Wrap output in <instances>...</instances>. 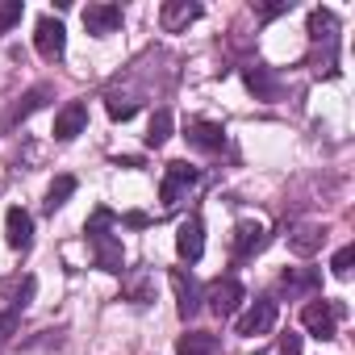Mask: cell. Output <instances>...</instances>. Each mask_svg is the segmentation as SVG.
Masks as SVG:
<instances>
[{
	"label": "cell",
	"instance_id": "9c48e42d",
	"mask_svg": "<svg viewBox=\"0 0 355 355\" xmlns=\"http://www.w3.org/2000/svg\"><path fill=\"white\" fill-rule=\"evenodd\" d=\"M243 84L255 101H276L280 96V76L268 67V63H247L243 67Z\"/></svg>",
	"mask_w": 355,
	"mask_h": 355
},
{
	"label": "cell",
	"instance_id": "e0dca14e",
	"mask_svg": "<svg viewBox=\"0 0 355 355\" xmlns=\"http://www.w3.org/2000/svg\"><path fill=\"white\" fill-rule=\"evenodd\" d=\"M322 243H326V230L322 226H313V222H305V226H297L293 234H288V251H297V255H313V251H322Z\"/></svg>",
	"mask_w": 355,
	"mask_h": 355
},
{
	"label": "cell",
	"instance_id": "7c38bea8",
	"mask_svg": "<svg viewBox=\"0 0 355 355\" xmlns=\"http://www.w3.org/2000/svg\"><path fill=\"white\" fill-rule=\"evenodd\" d=\"M171 288H175V309H180V318L189 322V318L201 309V284L193 280V272L175 268V272H171Z\"/></svg>",
	"mask_w": 355,
	"mask_h": 355
},
{
	"label": "cell",
	"instance_id": "f1b7e54d",
	"mask_svg": "<svg viewBox=\"0 0 355 355\" xmlns=\"http://www.w3.org/2000/svg\"><path fill=\"white\" fill-rule=\"evenodd\" d=\"M121 226H134V230H142V226H150V218L134 209V214H125V218H121Z\"/></svg>",
	"mask_w": 355,
	"mask_h": 355
},
{
	"label": "cell",
	"instance_id": "7402d4cb",
	"mask_svg": "<svg viewBox=\"0 0 355 355\" xmlns=\"http://www.w3.org/2000/svg\"><path fill=\"white\" fill-rule=\"evenodd\" d=\"M318 284H322V276H318L313 268H305V272H284V276H280V288H284L288 297H293V293H313Z\"/></svg>",
	"mask_w": 355,
	"mask_h": 355
},
{
	"label": "cell",
	"instance_id": "484cf974",
	"mask_svg": "<svg viewBox=\"0 0 355 355\" xmlns=\"http://www.w3.org/2000/svg\"><path fill=\"white\" fill-rule=\"evenodd\" d=\"M13 334H17V309H5V313H0V351L9 347Z\"/></svg>",
	"mask_w": 355,
	"mask_h": 355
},
{
	"label": "cell",
	"instance_id": "7a4b0ae2",
	"mask_svg": "<svg viewBox=\"0 0 355 355\" xmlns=\"http://www.w3.org/2000/svg\"><path fill=\"white\" fill-rule=\"evenodd\" d=\"M347 313V305L343 301H309L305 309H301V326L313 334V338H334L338 334V318Z\"/></svg>",
	"mask_w": 355,
	"mask_h": 355
},
{
	"label": "cell",
	"instance_id": "8fae6325",
	"mask_svg": "<svg viewBox=\"0 0 355 355\" xmlns=\"http://www.w3.org/2000/svg\"><path fill=\"white\" fill-rule=\"evenodd\" d=\"M184 138H189V146L193 150H205V155H218L222 146H226V130H222V121H189V130H184Z\"/></svg>",
	"mask_w": 355,
	"mask_h": 355
},
{
	"label": "cell",
	"instance_id": "f546056e",
	"mask_svg": "<svg viewBox=\"0 0 355 355\" xmlns=\"http://www.w3.org/2000/svg\"><path fill=\"white\" fill-rule=\"evenodd\" d=\"M130 297H134L138 305H146V301H150V297H146V280H134V284H130Z\"/></svg>",
	"mask_w": 355,
	"mask_h": 355
},
{
	"label": "cell",
	"instance_id": "277c9868",
	"mask_svg": "<svg viewBox=\"0 0 355 355\" xmlns=\"http://www.w3.org/2000/svg\"><path fill=\"white\" fill-rule=\"evenodd\" d=\"M201 301H209V309H214L218 318H234V313H239V305L247 301V288H243V280H239V276H222V280H214V284H209V293H205Z\"/></svg>",
	"mask_w": 355,
	"mask_h": 355
},
{
	"label": "cell",
	"instance_id": "44dd1931",
	"mask_svg": "<svg viewBox=\"0 0 355 355\" xmlns=\"http://www.w3.org/2000/svg\"><path fill=\"white\" fill-rule=\"evenodd\" d=\"M167 138H171V113H167V109H155V113H150V125H146V146L159 150Z\"/></svg>",
	"mask_w": 355,
	"mask_h": 355
},
{
	"label": "cell",
	"instance_id": "52a82bcc",
	"mask_svg": "<svg viewBox=\"0 0 355 355\" xmlns=\"http://www.w3.org/2000/svg\"><path fill=\"white\" fill-rule=\"evenodd\" d=\"M34 46H38V55L42 59H63L67 55V30H63V21L59 17H42L38 21V30H34Z\"/></svg>",
	"mask_w": 355,
	"mask_h": 355
},
{
	"label": "cell",
	"instance_id": "d4e9b609",
	"mask_svg": "<svg viewBox=\"0 0 355 355\" xmlns=\"http://www.w3.org/2000/svg\"><path fill=\"white\" fill-rule=\"evenodd\" d=\"M351 263H355V247H343V251L330 259V272H334L338 280H347V276H351Z\"/></svg>",
	"mask_w": 355,
	"mask_h": 355
},
{
	"label": "cell",
	"instance_id": "ffe728a7",
	"mask_svg": "<svg viewBox=\"0 0 355 355\" xmlns=\"http://www.w3.org/2000/svg\"><path fill=\"white\" fill-rule=\"evenodd\" d=\"M71 193H76V175H55L51 189H46V214L63 209V205L71 201Z\"/></svg>",
	"mask_w": 355,
	"mask_h": 355
},
{
	"label": "cell",
	"instance_id": "4316f807",
	"mask_svg": "<svg viewBox=\"0 0 355 355\" xmlns=\"http://www.w3.org/2000/svg\"><path fill=\"white\" fill-rule=\"evenodd\" d=\"M34 288H38V280H34V276H26V280H21V288H17V301H13V309H17V313L34 301Z\"/></svg>",
	"mask_w": 355,
	"mask_h": 355
},
{
	"label": "cell",
	"instance_id": "cb8c5ba5",
	"mask_svg": "<svg viewBox=\"0 0 355 355\" xmlns=\"http://www.w3.org/2000/svg\"><path fill=\"white\" fill-rule=\"evenodd\" d=\"M21 13H26L21 0H9V5H0V34H9V30L21 21Z\"/></svg>",
	"mask_w": 355,
	"mask_h": 355
},
{
	"label": "cell",
	"instance_id": "4fadbf2b",
	"mask_svg": "<svg viewBox=\"0 0 355 355\" xmlns=\"http://www.w3.org/2000/svg\"><path fill=\"white\" fill-rule=\"evenodd\" d=\"M84 30H88L92 38L117 34V30H121V9H117V5H88V9H84Z\"/></svg>",
	"mask_w": 355,
	"mask_h": 355
},
{
	"label": "cell",
	"instance_id": "2e32d148",
	"mask_svg": "<svg viewBox=\"0 0 355 355\" xmlns=\"http://www.w3.org/2000/svg\"><path fill=\"white\" fill-rule=\"evenodd\" d=\"M5 239H9L13 251H26V247L34 243V218H30L21 205H13V209L5 214Z\"/></svg>",
	"mask_w": 355,
	"mask_h": 355
},
{
	"label": "cell",
	"instance_id": "5b68a950",
	"mask_svg": "<svg viewBox=\"0 0 355 355\" xmlns=\"http://www.w3.org/2000/svg\"><path fill=\"white\" fill-rule=\"evenodd\" d=\"M51 96H55V88H51V84H34L30 92H21V101H13V109H9L5 117H0V134L17 130V125H21V121H26L30 113H38V109H42V105L51 101Z\"/></svg>",
	"mask_w": 355,
	"mask_h": 355
},
{
	"label": "cell",
	"instance_id": "83f0119b",
	"mask_svg": "<svg viewBox=\"0 0 355 355\" xmlns=\"http://www.w3.org/2000/svg\"><path fill=\"white\" fill-rule=\"evenodd\" d=\"M280 355H301V334H280Z\"/></svg>",
	"mask_w": 355,
	"mask_h": 355
},
{
	"label": "cell",
	"instance_id": "d6986e66",
	"mask_svg": "<svg viewBox=\"0 0 355 355\" xmlns=\"http://www.w3.org/2000/svg\"><path fill=\"white\" fill-rule=\"evenodd\" d=\"M334 38H338V17H334L330 9H313V13H309V42L334 46Z\"/></svg>",
	"mask_w": 355,
	"mask_h": 355
},
{
	"label": "cell",
	"instance_id": "9a60e30c",
	"mask_svg": "<svg viewBox=\"0 0 355 355\" xmlns=\"http://www.w3.org/2000/svg\"><path fill=\"white\" fill-rule=\"evenodd\" d=\"M201 17V5H193V0H167V5L159 9V26L167 34H180L184 26H193Z\"/></svg>",
	"mask_w": 355,
	"mask_h": 355
},
{
	"label": "cell",
	"instance_id": "6da1fadb",
	"mask_svg": "<svg viewBox=\"0 0 355 355\" xmlns=\"http://www.w3.org/2000/svg\"><path fill=\"white\" fill-rule=\"evenodd\" d=\"M84 234H88V247H92L96 268L109 272V276H117V272L125 268V247H121V234H117V214L101 205V209L88 218Z\"/></svg>",
	"mask_w": 355,
	"mask_h": 355
},
{
	"label": "cell",
	"instance_id": "30bf717a",
	"mask_svg": "<svg viewBox=\"0 0 355 355\" xmlns=\"http://www.w3.org/2000/svg\"><path fill=\"white\" fill-rule=\"evenodd\" d=\"M263 247H268V230H263L259 222H239V226H234V243H230V251H234L239 263L255 259Z\"/></svg>",
	"mask_w": 355,
	"mask_h": 355
},
{
	"label": "cell",
	"instance_id": "ba28073f",
	"mask_svg": "<svg viewBox=\"0 0 355 355\" xmlns=\"http://www.w3.org/2000/svg\"><path fill=\"white\" fill-rule=\"evenodd\" d=\"M272 326H276V301H272V297H255L251 309L239 318V334H243V338H259V334H268Z\"/></svg>",
	"mask_w": 355,
	"mask_h": 355
},
{
	"label": "cell",
	"instance_id": "5bb4252c",
	"mask_svg": "<svg viewBox=\"0 0 355 355\" xmlns=\"http://www.w3.org/2000/svg\"><path fill=\"white\" fill-rule=\"evenodd\" d=\"M84 125H88V105L84 101H67L55 113V138L59 142H71L76 134H84Z\"/></svg>",
	"mask_w": 355,
	"mask_h": 355
},
{
	"label": "cell",
	"instance_id": "603a6c76",
	"mask_svg": "<svg viewBox=\"0 0 355 355\" xmlns=\"http://www.w3.org/2000/svg\"><path fill=\"white\" fill-rule=\"evenodd\" d=\"M105 109H109V117H113V121H130V117L138 113V101H130V96H109V101H105Z\"/></svg>",
	"mask_w": 355,
	"mask_h": 355
},
{
	"label": "cell",
	"instance_id": "ac0fdd59",
	"mask_svg": "<svg viewBox=\"0 0 355 355\" xmlns=\"http://www.w3.org/2000/svg\"><path fill=\"white\" fill-rule=\"evenodd\" d=\"M218 351V334L209 330H189L175 338V355H214Z\"/></svg>",
	"mask_w": 355,
	"mask_h": 355
},
{
	"label": "cell",
	"instance_id": "3957f363",
	"mask_svg": "<svg viewBox=\"0 0 355 355\" xmlns=\"http://www.w3.org/2000/svg\"><path fill=\"white\" fill-rule=\"evenodd\" d=\"M201 184V171L193 167V163H167V171H163V184H159V201L171 209V205H180V197L189 193V189H197Z\"/></svg>",
	"mask_w": 355,
	"mask_h": 355
},
{
	"label": "cell",
	"instance_id": "8992f818",
	"mask_svg": "<svg viewBox=\"0 0 355 355\" xmlns=\"http://www.w3.org/2000/svg\"><path fill=\"white\" fill-rule=\"evenodd\" d=\"M175 251H180L184 263H197V259L205 255V222H201L197 214L175 226Z\"/></svg>",
	"mask_w": 355,
	"mask_h": 355
}]
</instances>
